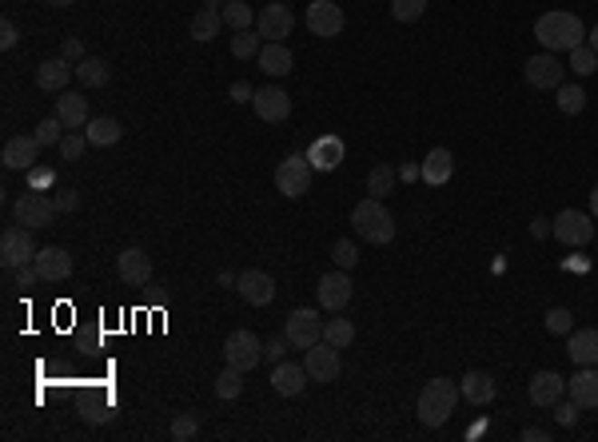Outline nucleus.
Wrapping results in <instances>:
<instances>
[{"instance_id":"f257e3e1","label":"nucleus","mask_w":598,"mask_h":442,"mask_svg":"<svg viewBox=\"0 0 598 442\" xmlns=\"http://www.w3.org/2000/svg\"><path fill=\"white\" fill-rule=\"evenodd\" d=\"M535 36L546 53H571V48L586 44V24L574 13L555 8V13H543L535 20Z\"/></svg>"},{"instance_id":"f03ea898","label":"nucleus","mask_w":598,"mask_h":442,"mask_svg":"<svg viewBox=\"0 0 598 442\" xmlns=\"http://www.w3.org/2000/svg\"><path fill=\"white\" fill-rule=\"evenodd\" d=\"M458 387L451 383V379H431V383H423V390H419V403H415V410H419V423L423 427H431V430H439L447 423V418L455 415V403H458Z\"/></svg>"},{"instance_id":"7ed1b4c3","label":"nucleus","mask_w":598,"mask_h":442,"mask_svg":"<svg viewBox=\"0 0 598 442\" xmlns=\"http://www.w3.org/2000/svg\"><path fill=\"white\" fill-rule=\"evenodd\" d=\"M352 227H355L359 239H367V244H375V247H383L395 239V216L387 212L383 199H375V196H367L363 204H355Z\"/></svg>"},{"instance_id":"20e7f679","label":"nucleus","mask_w":598,"mask_h":442,"mask_svg":"<svg viewBox=\"0 0 598 442\" xmlns=\"http://www.w3.org/2000/svg\"><path fill=\"white\" fill-rule=\"evenodd\" d=\"M224 363L227 367H236V370H252L264 363V343H259V335L256 331H247V327H239L232 331V335L224 339Z\"/></svg>"},{"instance_id":"39448f33","label":"nucleus","mask_w":598,"mask_h":442,"mask_svg":"<svg viewBox=\"0 0 598 442\" xmlns=\"http://www.w3.org/2000/svg\"><path fill=\"white\" fill-rule=\"evenodd\" d=\"M36 259V239H33V227L16 224L8 227L5 235H0V264H5V271H20L28 267Z\"/></svg>"},{"instance_id":"423d86ee","label":"nucleus","mask_w":598,"mask_h":442,"mask_svg":"<svg viewBox=\"0 0 598 442\" xmlns=\"http://www.w3.org/2000/svg\"><path fill=\"white\" fill-rule=\"evenodd\" d=\"M284 339L292 343L295 351H307L323 339V319L315 315L312 307H295L292 315L284 319Z\"/></svg>"},{"instance_id":"0eeeda50","label":"nucleus","mask_w":598,"mask_h":442,"mask_svg":"<svg viewBox=\"0 0 598 442\" xmlns=\"http://www.w3.org/2000/svg\"><path fill=\"white\" fill-rule=\"evenodd\" d=\"M275 187H279V196H287V199H299V196H307V187H312V159L307 156H287L284 164L275 168Z\"/></svg>"},{"instance_id":"6e6552de","label":"nucleus","mask_w":598,"mask_h":442,"mask_svg":"<svg viewBox=\"0 0 598 442\" xmlns=\"http://www.w3.org/2000/svg\"><path fill=\"white\" fill-rule=\"evenodd\" d=\"M551 235L563 239V244H571V247H586L594 239V216H586V212H558L551 219Z\"/></svg>"},{"instance_id":"1a4fd4ad","label":"nucleus","mask_w":598,"mask_h":442,"mask_svg":"<svg viewBox=\"0 0 598 442\" xmlns=\"http://www.w3.org/2000/svg\"><path fill=\"white\" fill-rule=\"evenodd\" d=\"M56 199H48L44 192H24L13 204V216H16V224H24V227H48L56 219Z\"/></svg>"},{"instance_id":"9d476101","label":"nucleus","mask_w":598,"mask_h":442,"mask_svg":"<svg viewBox=\"0 0 598 442\" xmlns=\"http://www.w3.org/2000/svg\"><path fill=\"white\" fill-rule=\"evenodd\" d=\"M304 367H307V375H312V383H335L339 370H343V363H339V347L319 339L315 347L304 351Z\"/></svg>"},{"instance_id":"9b49d317","label":"nucleus","mask_w":598,"mask_h":442,"mask_svg":"<svg viewBox=\"0 0 598 442\" xmlns=\"http://www.w3.org/2000/svg\"><path fill=\"white\" fill-rule=\"evenodd\" d=\"M352 291L355 283L347 279V271L339 267V271H327L323 279H319V287H315V295H319V307L323 311H332V315H339L347 303H352Z\"/></svg>"},{"instance_id":"f8f14e48","label":"nucleus","mask_w":598,"mask_h":442,"mask_svg":"<svg viewBox=\"0 0 598 442\" xmlns=\"http://www.w3.org/2000/svg\"><path fill=\"white\" fill-rule=\"evenodd\" d=\"M343 24H347V16L335 0H312V5H307V28H312L315 36L332 40V36L343 33Z\"/></svg>"},{"instance_id":"ddd939ff","label":"nucleus","mask_w":598,"mask_h":442,"mask_svg":"<svg viewBox=\"0 0 598 442\" xmlns=\"http://www.w3.org/2000/svg\"><path fill=\"white\" fill-rule=\"evenodd\" d=\"M295 28V13L284 5V0H272L267 8H259L256 16V33L264 40H287V33Z\"/></svg>"},{"instance_id":"4468645a","label":"nucleus","mask_w":598,"mask_h":442,"mask_svg":"<svg viewBox=\"0 0 598 442\" xmlns=\"http://www.w3.org/2000/svg\"><path fill=\"white\" fill-rule=\"evenodd\" d=\"M252 108H256L259 120H267V124H284V120L292 116V96H287L284 88L267 84V88H256Z\"/></svg>"},{"instance_id":"2eb2a0df","label":"nucleus","mask_w":598,"mask_h":442,"mask_svg":"<svg viewBox=\"0 0 598 442\" xmlns=\"http://www.w3.org/2000/svg\"><path fill=\"white\" fill-rule=\"evenodd\" d=\"M523 76L531 88H558L563 84V60L551 56V53H538L523 64Z\"/></svg>"},{"instance_id":"dca6fc26","label":"nucleus","mask_w":598,"mask_h":442,"mask_svg":"<svg viewBox=\"0 0 598 442\" xmlns=\"http://www.w3.org/2000/svg\"><path fill=\"white\" fill-rule=\"evenodd\" d=\"M236 291L244 295V303H252V307H267L275 299V279L267 275V271H244V275L236 279Z\"/></svg>"},{"instance_id":"f3484780","label":"nucleus","mask_w":598,"mask_h":442,"mask_svg":"<svg viewBox=\"0 0 598 442\" xmlns=\"http://www.w3.org/2000/svg\"><path fill=\"white\" fill-rule=\"evenodd\" d=\"M40 139L36 136H13L5 144V152H0V164L8 168V172H28V168L36 164V156H40Z\"/></svg>"},{"instance_id":"a211bd4d","label":"nucleus","mask_w":598,"mask_h":442,"mask_svg":"<svg viewBox=\"0 0 598 442\" xmlns=\"http://www.w3.org/2000/svg\"><path fill=\"white\" fill-rule=\"evenodd\" d=\"M116 271H120V279H124L128 287H144V283H152V259H148L140 247L120 251Z\"/></svg>"},{"instance_id":"6ab92c4d","label":"nucleus","mask_w":598,"mask_h":442,"mask_svg":"<svg viewBox=\"0 0 598 442\" xmlns=\"http://www.w3.org/2000/svg\"><path fill=\"white\" fill-rule=\"evenodd\" d=\"M36 271H40V279L44 283H60V279H68L72 275V255H68L64 247H44V251H36Z\"/></svg>"},{"instance_id":"aec40b11","label":"nucleus","mask_w":598,"mask_h":442,"mask_svg":"<svg viewBox=\"0 0 598 442\" xmlns=\"http://www.w3.org/2000/svg\"><path fill=\"white\" fill-rule=\"evenodd\" d=\"M343 139L339 136H319L312 139V148H307V159H312V168L315 172H335L339 164H343Z\"/></svg>"},{"instance_id":"412c9836","label":"nucleus","mask_w":598,"mask_h":442,"mask_svg":"<svg viewBox=\"0 0 598 442\" xmlns=\"http://www.w3.org/2000/svg\"><path fill=\"white\" fill-rule=\"evenodd\" d=\"M566 395V379L558 370H535L531 379V403L535 407H555Z\"/></svg>"},{"instance_id":"4be33fe9","label":"nucleus","mask_w":598,"mask_h":442,"mask_svg":"<svg viewBox=\"0 0 598 442\" xmlns=\"http://www.w3.org/2000/svg\"><path fill=\"white\" fill-rule=\"evenodd\" d=\"M458 395H463L471 407L495 403V379L487 375V370H467V375L458 379Z\"/></svg>"},{"instance_id":"5701e85b","label":"nucleus","mask_w":598,"mask_h":442,"mask_svg":"<svg viewBox=\"0 0 598 442\" xmlns=\"http://www.w3.org/2000/svg\"><path fill=\"white\" fill-rule=\"evenodd\" d=\"M566 390L578 403V410H594L598 407V367H583L578 375L566 379Z\"/></svg>"},{"instance_id":"b1692460","label":"nucleus","mask_w":598,"mask_h":442,"mask_svg":"<svg viewBox=\"0 0 598 442\" xmlns=\"http://www.w3.org/2000/svg\"><path fill=\"white\" fill-rule=\"evenodd\" d=\"M72 76H76V68H68L64 56H53V60H44V64L36 68V88L40 92H64Z\"/></svg>"},{"instance_id":"393cba45","label":"nucleus","mask_w":598,"mask_h":442,"mask_svg":"<svg viewBox=\"0 0 598 442\" xmlns=\"http://www.w3.org/2000/svg\"><path fill=\"white\" fill-rule=\"evenodd\" d=\"M566 355H571L578 367H598V327L571 331V339H566Z\"/></svg>"},{"instance_id":"a878e982","label":"nucleus","mask_w":598,"mask_h":442,"mask_svg":"<svg viewBox=\"0 0 598 442\" xmlns=\"http://www.w3.org/2000/svg\"><path fill=\"white\" fill-rule=\"evenodd\" d=\"M307 367L304 363H275L272 370V387H275V395H284V399H295L299 390L307 387Z\"/></svg>"},{"instance_id":"bb28decb","label":"nucleus","mask_w":598,"mask_h":442,"mask_svg":"<svg viewBox=\"0 0 598 442\" xmlns=\"http://www.w3.org/2000/svg\"><path fill=\"white\" fill-rule=\"evenodd\" d=\"M259 68H264L267 76H287L295 68V60H292V48L284 44V40H267L264 48H259Z\"/></svg>"},{"instance_id":"cd10ccee","label":"nucleus","mask_w":598,"mask_h":442,"mask_svg":"<svg viewBox=\"0 0 598 442\" xmlns=\"http://www.w3.org/2000/svg\"><path fill=\"white\" fill-rule=\"evenodd\" d=\"M451 172H455V156L447 152V148H431L427 159H423V179H427V184L443 187L447 179H451Z\"/></svg>"},{"instance_id":"c85d7f7f","label":"nucleus","mask_w":598,"mask_h":442,"mask_svg":"<svg viewBox=\"0 0 598 442\" xmlns=\"http://www.w3.org/2000/svg\"><path fill=\"white\" fill-rule=\"evenodd\" d=\"M56 120L64 128H84L88 124V100L76 92H60L56 96Z\"/></svg>"},{"instance_id":"c756f323","label":"nucleus","mask_w":598,"mask_h":442,"mask_svg":"<svg viewBox=\"0 0 598 442\" xmlns=\"http://www.w3.org/2000/svg\"><path fill=\"white\" fill-rule=\"evenodd\" d=\"M84 136L92 148H112V144H120L124 128H120V120H112V116H100V120H88L84 124Z\"/></svg>"},{"instance_id":"7c9ffc66","label":"nucleus","mask_w":598,"mask_h":442,"mask_svg":"<svg viewBox=\"0 0 598 442\" xmlns=\"http://www.w3.org/2000/svg\"><path fill=\"white\" fill-rule=\"evenodd\" d=\"M76 80L84 88H104L108 80H112V68H108V60H100V56H84L76 64Z\"/></svg>"},{"instance_id":"2f4dec72","label":"nucleus","mask_w":598,"mask_h":442,"mask_svg":"<svg viewBox=\"0 0 598 442\" xmlns=\"http://www.w3.org/2000/svg\"><path fill=\"white\" fill-rule=\"evenodd\" d=\"M395 179H399V172L391 164H375L371 172H367V192H371L375 199H387L395 192Z\"/></svg>"},{"instance_id":"473e14b6","label":"nucleus","mask_w":598,"mask_h":442,"mask_svg":"<svg viewBox=\"0 0 598 442\" xmlns=\"http://www.w3.org/2000/svg\"><path fill=\"white\" fill-rule=\"evenodd\" d=\"M219 24H224V16L216 13V8H199V13L192 16V24H188V33H192V40H212L216 33H219Z\"/></svg>"},{"instance_id":"72a5a7b5","label":"nucleus","mask_w":598,"mask_h":442,"mask_svg":"<svg viewBox=\"0 0 598 442\" xmlns=\"http://www.w3.org/2000/svg\"><path fill=\"white\" fill-rule=\"evenodd\" d=\"M244 395V370L236 367H224L216 375V399H224V403H232V399Z\"/></svg>"},{"instance_id":"f704fd0d","label":"nucleus","mask_w":598,"mask_h":442,"mask_svg":"<svg viewBox=\"0 0 598 442\" xmlns=\"http://www.w3.org/2000/svg\"><path fill=\"white\" fill-rule=\"evenodd\" d=\"M323 343H332L339 351H347L355 343V327H352V319H327L323 323Z\"/></svg>"},{"instance_id":"c9c22d12","label":"nucleus","mask_w":598,"mask_h":442,"mask_svg":"<svg viewBox=\"0 0 598 442\" xmlns=\"http://www.w3.org/2000/svg\"><path fill=\"white\" fill-rule=\"evenodd\" d=\"M219 16H224V24H232L236 33H247V28L256 24V13L247 8V0H227L224 13H219Z\"/></svg>"},{"instance_id":"e433bc0d","label":"nucleus","mask_w":598,"mask_h":442,"mask_svg":"<svg viewBox=\"0 0 598 442\" xmlns=\"http://www.w3.org/2000/svg\"><path fill=\"white\" fill-rule=\"evenodd\" d=\"M555 100H558V112H566V116H578V112H583V108H586V92H583V88H578V84H558L555 88Z\"/></svg>"},{"instance_id":"4c0bfd02","label":"nucleus","mask_w":598,"mask_h":442,"mask_svg":"<svg viewBox=\"0 0 598 442\" xmlns=\"http://www.w3.org/2000/svg\"><path fill=\"white\" fill-rule=\"evenodd\" d=\"M427 13V0H391V16L399 24H415Z\"/></svg>"},{"instance_id":"58836bf2","label":"nucleus","mask_w":598,"mask_h":442,"mask_svg":"<svg viewBox=\"0 0 598 442\" xmlns=\"http://www.w3.org/2000/svg\"><path fill=\"white\" fill-rule=\"evenodd\" d=\"M571 68L578 76H591L594 68H598V53L591 44H578V48H571Z\"/></svg>"},{"instance_id":"ea45409f","label":"nucleus","mask_w":598,"mask_h":442,"mask_svg":"<svg viewBox=\"0 0 598 442\" xmlns=\"http://www.w3.org/2000/svg\"><path fill=\"white\" fill-rule=\"evenodd\" d=\"M543 323H546V331H551V335H571V331H574V315H571L566 307H551Z\"/></svg>"},{"instance_id":"a19ab883","label":"nucleus","mask_w":598,"mask_h":442,"mask_svg":"<svg viewBox=\"0 0 598 442\" xmlns=\"http://www.w3.org/2000/svg\"><path fill=\"white\" fill-rule=\"evenodd\" d=\"M259 33H236V40H232V56L236 60H252V56H259Z\"/></svg>"},{"instance_id":"79ce46f5","label":"nucleus","mask_w":598,"mask_h":442,"mask_svg":"<svg viewBox=\"0 0 598 442\" xmlns=\"http://www.w3.org/2000/svg\"><path fill=\"white\" fill-rule=\"evenodd\" d=\"M199 435V418L196 415H176L172 418V438L176 442H192Z\"/></svg>"},{"instance_id":"37998d69","label":"nucleus","mask_w":598,"mask_h":442,"mask_svg":"<svg viewBox=\"0 0 598 442\" xmlns=\"http://www.w3.org/2000/svg\"><path fill=\"white\" fill-rule=\"evenodd\" d=\"M60 128H64V124H60L56 116H48V120H40V124H36L33 136H36L44 148H53V144H60V139H64V136H60Z\"/></svg>"},{"instance_id":"c03bdc74","label":"nucleus","mask_w":598,"mask_h":442,"mask_svg":"<svg viewBox=\"0 0 598 442\" xmlns=\"http://www.w3.org/2000/svg\"><path fill=\"white\" fill-rule=\"evenodd\" d=\"M332 259H335V264L343 267V271H352V267L359 264V251H355L352 239H339V244L332 247Z\"/></svg>"},{"instance_id":"a18cd8bd","label":"nucleus","mask_w":598,"mask_h":442,"mask_svg":"<svg viewBox=\"0 0 598 442\" xmlns=\"http://www.w3.org/2000/svg\"><path fill=\"white\" fill-rule=\"evenodd\" d=\"M84 144H88V136H64V139H60V156L80 159V156H84Z\"/></svg>"},{"instance_id":"49530a36","label":"nucleus","mask_w":598,"mask_h":442,"mask_svg":"<svg viewBox=\"0 0 598 442\" xmlns=\"http://www.w3.org/2000/svg\"><path fill=\"white\" fill-rule=\"evenodd\" d=\"M555 418H558V427H574L578 423V403L571 399V403H563V399H558L555 403Z\"/></svg>"},{"instance_id":"de8ad7c7","label":"nucleus","mask_w":598,"mask_h":442,"mask_svg":"<svg viewBox=\"0 0 598 442\" xmlns=\"http://www.w3.org/2000/svg\"><path fill=\"white\" fill-rule=\"evenodd\" d=\"M16 40H20V33H16V24L13 20H0V48H16Z\"/></svg>"},{"instance_id":"09e8293b","label":"nucleus","mask_w":598,"mask_h":442,"mask_svg":"<svg viewBox=\"0 0 598 442\" xmlns=\"http://www.w3.org/2000/svg\"><path fill=\"white\" fill-rule=\"evenodd\" d=\"M287 347H292L287 339H272V343L264 347V359H272V363H284V351H287Z\"/></svg>"},{"instance_id":"8fccbe9b","label":"nucleus","mask_w":598,"mask_h":442,"mask_svg":"<svg viewBox=\"0 0 598 442\" xmlns=\"http://www.w3.org/2000/svg\"><path fill=\"white\" fill-rule=\"evenodd\" d=\"M56 207H60V212H76V207H80V196L72 192V187H68V192L56 196Z\"/></svg>"},{"instance_id":"3c124183","label":"nucleus","mask_w":598,"mask_h":442,"mask_svg":"<svg viewBox=\"0 0 598 442\" xmlns=\"http://www.w3.org/2000/svg\"><path fill=\"white\" fill-rule=\"evenodd\" d=\"M40 279V271H36V264H28V267H20L16 271V287H33Z\"/></svg>"},{"instance_id":"603ef678","label":"nucleus","mask_w":598,"mask_h":442,"mask_svg":"<svg viewBox=\"0 0 598 442\" xmlns=\"http://www.w3.org/2000/svg\"><path fill=\"white\" fill-rule=\"evenodd\" d=\"M252 96H256L252 84H244V80H236V84H232V100H236V104H247Z\"/></svg>"},{"instance_id":"864d4df0","label":"nucleus","mask_w":598,"mask_h":442,"mask_svg":"<svg viewBox=\"0 0 598 442\" xmlns=\"http://www.w3.org/2000/svg\"><path fill=\"white\" fill-rule=\"evenodd\" d=\"M64 60H84V48H80V40H64Z\"/></svg>"},{"instance_id":"5fc2aeb1","label":"nucleus","mask_w":598,"mask_h":442,"mask_svg":"<svg viewBox=\"0 0 598 442\" xmlns=\"http://www.w3.org/2000/svg\"><path fill=\"white\" fill-rule=\"evenodd\" d=\"M531 235L538 239V235H551V219H535L531 224Z\"/></svg>"},{"instance_id":"6e6d98bb","label":"nucleus","mask_w":598,"mask_h":442,"mask_svg":"<svg viewBox=\"0 0 598 442\" xmlns=\"http://www.w3.org/2000/svg\"><path fill=\"white\" fill-rule=\"evenodd\" d=\"M28 172H33V184L40 187V184H48V179H53V172H48V168H28Z\"/></svg>"},{"instance_id":"4d7b16f0","label":"nucleus","mask_w":598,"mask_h":442,"mask_svg":"<svg viewBox=\"0 0 598 442\" xmlns=\"http://www.w3.org/2000/svg\"><path fill=\"white\" fill-rule=\"evenodd\" d=\"M523 438H531V442H546V430H543V427H526V430H523Z\"/></svg>"},{"instance_id":"13d9d810","label":"nucleus","mask_w":598,"mask_h":442,"mask_svg":"<svg viewBox=\"0 0 598 442\" xmlns=\"http://www.w3.org/2000/svg\"><path fill=\"white\" fill-rule=\"evenodd\" d=\"M415 176H423V168H399V179H415Z\"/></svg>"},{"instance_id":"bf43d9fd","label":"nucleus","mask_w":598,"mask_h":442,"mask_svg":"<svg viewBox=\"0 0 598 442\" xmlns=\"http://www.w3.org/2000/svg\"><path fill=\"white\" fill-rule=\"evenodd\" d=\"M591 216H594V219H598V184H594V187H591Z\"/></svg>"},{"instance_id":"052dcab7","label":"nucleus","mask_w":598,"mask_h":442,"mask_svg":"<svg viewBox=\"0 0 598 442\" xmlns=\"http://www.w3.org/2000/svg\"><path fill=\"white\" fill-rule=\"evenodd\" d=\"M586 44H591V48H594V53H598V24L591 28V33H586Z\"/></svg>"},{"instance_id":"680f3d73","label":"nucleus","mask_w":598,"mask_h":442,"mask_svg":"<svg viewBox=\"0 0 598 442\" xmlns=\"http://www.w3.org/2000/svg\"><path fill=\"white\" fill-rule=\"evenodd\" d=\"M48 5H56V8H68V5H72V0H48Z\"/></svg>"},{"instance_id":"e2e57ef3","label":"nucleus","mask_w":598,"mask_h":442,"mask_svg":"<svg viewBox=\"0 0 598 442\" xmlns=\"http://www.w3.org/2000/svg\"><path fill=\"white\" fill-rule=\"evenodd\" d=\"M219 5H224V0H204V8H219Z\"/></svg>"}]
</instances>
